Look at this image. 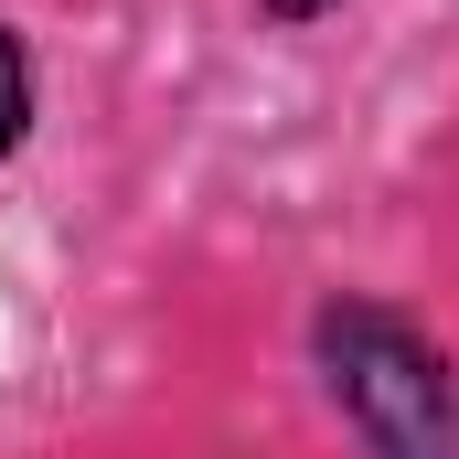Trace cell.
Returning a JSON list of instances; mask_svg holds the SVG:
<instances>
[{
	"label": "cell",
	"mask_w": 459,
	"mask_h": 459,
	"mask_svg": "<svg viewBox=\"0 0 459 459\" xmlns=\"http://www.w3.org/2000/svg\"><path fill=\"white\" fill-rule=\"evenodd\" d=\"M299 363L352 459H459V352L385 289H321Z\"/></svg>",
	"instance_id": "1"
},
{
	"label": "cell",
	"mask_w": 459,
	"mask_h": 459,
	"mask_svg": "<svg viewBox=\"0 0 459 459\" xmlns=\"http://www.w3.org/2000/svg\"><path fill=\"white\" fill-rule=\"evenodd\" d=\"M32 128H43V54L22 22H0V171L32 150Z\"/></svg>",
	"instance_id": "2"
},
{
	"label": "cell",
	"mask_w": 459,
	"mask_h": 459,
	"mask_svg": "<svg viewBox=\"0 0 459 459\" xmlns=\"http://www.w3.org/2000/svg\"><path fill=\"white\" fill-rule=\"evenodd\" d=\"M256 22L267 32H321V22H342V0H256Z\"/></svg>",
	"instance_id": "3"
}]
</instances>
